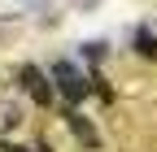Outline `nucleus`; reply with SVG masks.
<instances>
[{
    "label": "nucleus",
    "mask_w": 157,
    "mask_h": 152,
    "mask_svg": "<svg viewBox=\"0 0 157 152\" xmlns=\"http://www.w3.org/2000/svg\"><path fill=\"white\" fill-rule=\"evenodd\" d=\"M48 78H52V91H61V96H66V104H78V100L92 91V83H87L70 61H57V65L48 70Z\"/></svg>",
    "instance_id": "f257e3e1"
},
{
    "label": "nucleus",
    "mask_w": 157,
    "mask_h": 152,
    "mask_svg": "<svg viewBox=\"0 0 157 152\" xmlns=\"http://www.w3.org/2000/svg\"><path fill=\"white\" fill-rule=\"evenodd\" d=\"M17 83H22V91H26L35 104H52V100H57L48 70H39V65H22V70H17Z\"/></svg>",
    "instance_id": "f03ea898"
},
{
    "label": "nucleus",
    "mask_w": 157,
    "mask_h": 152,
    "mask_svg": "<svg viewBox=\"0 0 157 152\" xmlns=\"http://www.w3.org/2000/svg\"><path fill=\"white\" fill-rule=\"evenodd\" d=\"M66 126H70V135L83 143L87 152H96V148H101V135H96V126H92V122H87L78 109H66Z\"/></svg>",
    "instance_id": "7ed1b4c3"
},
{
    "label": "nucleus",
    "mask_w": 157,
    "mask_h": 152,
    "mask_svg": "<svg viewBox=\"0 0 157 152\" xmlns=\"http://www.w3.org/2000/svg\"><path fill=\"white\" fill-rule=\"evenodd\" d=\"M17 126H22V109L13 100H0V139H9Z\"/></svg>",
    "instance_id": "20e7f679"
},
{
    "label": "nucleus",
    "mask_w": 157,
    "mask_h": 152,
    "mask_svg": "<svg viewBox=\"0 0 157 152\" xmlns=\"http://www.w3.org/2000/svg\"><path fill=\"white\" fill-rule=\"evenodd\" d=\"M135 52H144L148 61H157V39H153L148 31H140V35H135Z\"/></svg>",
    "instance_id": "39448f33"
},
{
    "label": "nucleus",
    "mask_w": 157,
    "mask_h": 152,
    "mask_svg": "<svg viewBox=\"0 0 157 152\" xmlns=\"http://www.w3.org/2000/svg\"><path fill=\"white\" fill-rule=\"evenodd\" d=\"M0 152H48L44 143H35V148H26V143H13V139H0Z\"/></svg>",
    "instance_id": "423d86ee"
}]
</instances>
